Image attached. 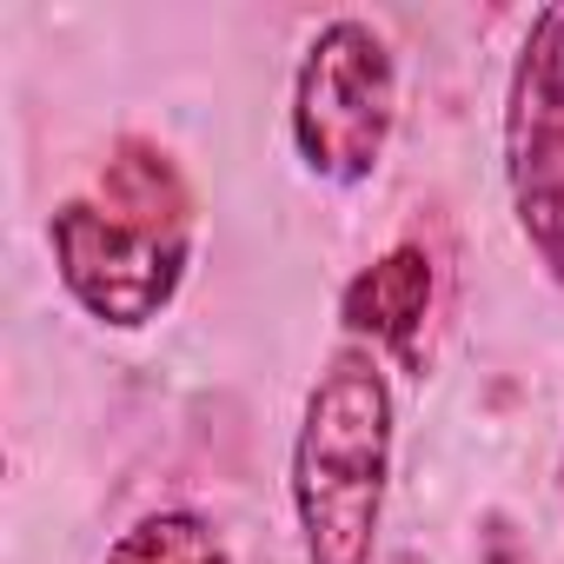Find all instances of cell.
Masks as SVG:
<instances>
[{
	"instance_id": "obj_1",
	"label": "cell",
	"mask_w": 564,
	"mask_h": 564,
	"mask_svg": "<svg viewBox=\"0 0 564 564\" xmlns=\"http://www.w3.org/2000/svg\"><path fill=\"white\" fill-rule=\"evenodd\" d=\"M199 246V199L173 147L120 133L94 186L47 213V252L61 293L107 333H147L186 293Z\"/></svg>"
},
{
	"instance_id": "obj_2",
	"label": "cell",
	"mask_w": 564,
	"mask_h": 564,
	"mask_svg": "<svg viewBox=\"0 0 564 564\" xmlns=\"http://www.w3.org/2000/svg\"><path fill=\"white\" fill-rule=\"evenodd\" d=\"M392 458H399L392 366L372 346L339 339L300 399L286 452V505L306 564H379Z\"/></svg>"
},
{
	"instance_id": "obj_3",
	"label": "cell",
	"mask_w": 564,
	"mask_h": 564,
	"mask_svg": "<svg viewBox=\"0 0 564 564\" xmlns=\"http://www.w3.org/2000/svg\"><path fill=\"white\" fill-rule=\"evenodd\" d=\"M399 127V47L366 14H333L306 34L286 94V140L306 180L372 186Z\"/></svg>"
},
{
	"instance_id": "obj_4",
	"label": "cell",
	"mask_w": 564,
	"mask_h": 564,
	"mask_svg": "<svg viewBox=\"0 0 564 564\" xmlns=\"http://www.w3.org/2000/svg\"><path fill=\"white\" fill-rule=\"evenodd\" d=\"M498 173L531 265L564 293V0H544L518 34L498 113Z\"/></svg>"
},
{
	"instance_id": "obj_5",
	"label": "cell",
	"mask_w": 564,
	"mask_h": 564,
	"mask_svg": "<svg viewBox=\"0 0 564 564\" xmlns=\"http://www.w3.org/2000/svg\"><path fill=\"white\" fill-rule=\"evenodd\" d=\"M438 313V252L405 232L392 239L372 265H359L339 293V333L372 346L386 366L425 379V333Z\"/></svg>"
},
{
	"instance_id": "obj_6",
	"label": "cell",
	"mask_w": 564,
	"mask_h": 564,
	"mask_svg": "<svg viewBox=\"0 0 564 564\" xmlns=\"http://www.w3.org/2000/svg\"><path fill=\"white\" fill-rule=\"evenodd\" d=\"M100 564H232V544L226 531L193 511V505H160V511H140Z\"/></svg>"
},
{
	"instance_id": "obj_7",
	"label": "cell",
	"mask_w": 564,
	"mask_h": 564,
	"mask_svg": "<svg viewBox=\"0 0 564 564\" xmlns=\"http://www.w3.org/2000/svg\"><path fill=\"white\" fill-rule=\"evenodd\" d=\"M478 564H538V551H531V538L518 531L511 511H485L478 518Z\"/></svg>"
}]
</instances>
